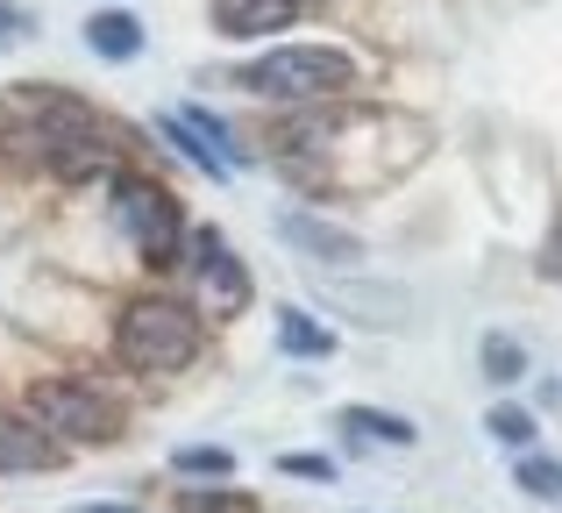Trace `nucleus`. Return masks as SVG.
<instances>
[{"mask_svg": "<svg viewBox=\"0 0 562 513\" xmlns=\"http://www.w3.org/2000/svg\"><path fill=\"white\" fill-rule=\"evenodd\" d=\"M484 435L506 443V449H527L535 443V414H527V406H492V414H484Z\"/></svg>", "mask_w": 562, "mask_h": 513, "instance_id": "6ab92c4d", "label": "nucleus"}, {"mask_svg": "<svg viewBox=\"0 0 562 513\" xmlns=\"http://www.w3.org/2000/svg\"><path fill=\"white\" fill-rule=\"evenodd\" d=\"M157 136H165V143H179V157H186V165H200L206 179H221V186L235 179V157H228V150H214V143H206L200 129L186 122V114H165V122H157Z\"/></svg>", "mask_w": 562, "mask_h": 513, "instance_id": "ddd939ff", "label": "nucleus"}, {"mask_svg": "<svg viewBox=\"0 0 562 513\" xmlns=\"http://www.w3.org/2000/svg\"><path fill=\"white\" fill-rule=\"evenodd\" d=\"M278 349L285 357H335V328H321L300 306H278Z\"/></svg>", "mask_w": 562, "mask_h": 513, "instance_id": "4468645a", "label": "nucleus"}, {"mask_svg": "<svg viewBox=\"0 0 562 513\" xmlns=\"http://www.w3.org/2000/svg\"><path fill=\"white\" fill-rule=\"evenodd\" d=\"M300 8H306V0H300Z\"/></svg>", "mask_w": 562, "mask_h": 513, "instance_id": "393cba45", "label": "nucleus"}, {"mask_svg": "<svg viewBox=\"0 0 562 513\" xmlns=\"http://www.w3.org/2000/svg\"><path fill=\"white\" fill-rule=\"evenodd\" d=\"M235 86L257 93V100H306V108H321V100H349L357 57L328 51V43H278V51H263L257 65L235 71Z\"/></svg>", "mask_w": 562, "mask_h": 513, "instance_id": "7ed1b4c3", "label": "nucleus"}, {"mask_svg": "<svg viewBox=\"0 0 562 513\" xmlns=\"http://www.w3.org/2000/svg\"><path fill=\"white\" fill-rule=\"evenodd\" d=\"M79 513H136V506H79Z\"/></svg>", "mask_w": 562, "mask_h": 513, "instance_id": "b1692460", "label": "nucleus"}, {"mask_svg": "<svg viewBox=\"0 0 562 513\" xmlns=\"http://www.w3.org/2000/svg\"><path fill=\"white\" fill-rule=\"evenodd\" d=\"M179 513H257V500H243V492H206V486H186L179 492Z\"/></svg>", "mask_w": 562, "mask_h": 513, "instance_id": "aec40b11", "label": "nucleus"}, {"mask_svg": "<svg viewBox=\"0 0 562 513\" xmlns=\"http://www.w3.org/2000/svg\"><path fill=\"white\" fill-rule=\"evenodd\" d=\"M335 428H342L349 443H392V449H413V435H420L406 414H384V406H342Z\"/></svg>", "mask_w": 562, "mask_h": 513, "instance_id": "9b49d317", "label": "nucleus"}, {"mask_svg": "<svg viewBox=\"0 0 562 513\" xmlns=\"http://www.w3.org/2000/svg\"><path fill=\"white\" fill-rule=\"evenodd\" d=\"M22 36H29V8L0 0V51H8V43H22Z\"/></svg>", "mask_w": 562, "mask_h": 513, "instance_id": "4be33fe9", "label": "nucleus"}, {"mask_svg": "<svg viewBox=\"0 0 562 513\" xmlns=\"http://www.w3.org/2000/svg\"><path fill=\"white\" fill-rule=\"evenodd\" d=\"M114 357L128 371H186L200 357V314L179 300H128L122 321H114Z\"/></svg>", "mask_w": 562, "mask_h": 513, "instance_id": "20e7f679", "label": "nucleus"}, {"mask_svg": "<svg viewBox=\"0 0 562 513\" xmlns=\"http://www.w3.org/2000/svg\"><path fill=\"white\" fill-rule=\"evenodd\" d=\"M278 236H285V243H300L306 257H328V264H357V257H363V243L349 236V228L321 222V214H306V208H292L285 222H278Z\"/></svg>", "mask_w": 562, "mask_h": 513, "instance_id": "1a4fd4ad", "label": "nucleus"}, {"mask_svg": "<svg viewBox=\"0 0 562 513\" xmlns=\"http://www.w3.org/2000/svg\"><path fill=\"white\" fill-rule=\"evenodd\" d=\"M278 471H285V478H321V486H335V457H314V449H292V457H278Z\"/></svg>", "mask_w": 562, "mask_h": 513, "instance_id": "412c9836", "label": "nucleus"}, {"mask_svg": "<svg viewBox=\"0 0 562 513\" xmlns=\"http://www.w3.org/2000/svg\"><path fill=\"white\" fill-rule=\"evenodd\" d=\"M513 486H520L527 500H562V464H555V457H535V449H527V457L513 464Z\"/></svg>", "mask_w": 562, "mask_h": 513, "instance_id": "a211bd4d", "label": "nucleus"}, {"mask_svg": "<svg viewBox=\"0 0 562 513\" xmlns=\"http://www.w3.org/2000/svg\"><path fill=\"white\" fill-rule=\"evenodd\" d=\"M29 414H36L57 443H114V435H122V406L100 400L79 378H36V386H29Z\"/></svg>", "mask_w": 562, "mask_h": 513, "instance_id": "423d86ee", "label": "nucleus"}, {"mask_svg": "<svg viewBox=\"0 0 562 513\" xmlns=\"http://www.w3.org/2000/svg\"><path fill=\"white\" fill-rule=\"evenodd\" d=\"M57 464H65V443L36 414L0 406V471H57Z\"/></svg>", "mask_w": 562, "mask_h": 513, "instance_id": "6e6552de", "label": "nucleus"}, {"mask_svg": "<svg viewBox=\"0 0 562 513\" xmlns=\"http://www.w3.org/2000/svg\"><path fill=\"white\" fill-rule=\"evenodd\" d=\"M86 136H100V114L86 100L57 93V86H14L0 100V150L22 157V165H57Z\"/></svg>", "mask_w": 562, "mask_h": 513, "instance_id": "f03ea898", "label": "nucleus"}, {"mask_svg": "<svg viewBox=\"0 0 562 513\" xmlns=\"http://www.w3.org/2000/svg\"><path fill=\"white\" fill-rule=\"evenodd\" d=\"M300 14V0H214V29L221 36H271Z\"/></svg>", "mask_w": 562, "mask_h": 513, "instance_id": "9d476101", "label": "nucleus"}, {"mask_svg": "<svg viewBox=\"0 0 562 513\" xmlns=\"http://www.w3.org/2000/svg\"><path fill=\"white\" fill-rule=\"evenodd\" d=\"M541 271L562 278V214H555V228H549V257H541Z\"/></svg>", "mask_w": 562, "mask_h": 513, "instance_id": "5701e85b", "label": "nucleus"}, {"mask_svg": "<svg viewBox=\"0 0 562 513\" xmlns=\"http://www.w3.org/2000/svg\"><path fill=\"white\" fill-rule=\"evenodd\" d=\"M171 471H179V478H235V449H221V443H186L179 457H171Z\"/></svg>", "mask_w": 562, "mask_h": 513, "instance_id": "dca6fc26", "label": "nucleus"}, {"mask_svg": "<svg viewBox=\"0 0 562 513\" xmlns=\"http://www.w3.org/2000/svg\"><path fill=\"white\" fill-rule=\"evenodd\" d=\"M192 250H200V271H192V300H200V314L235 321V314L249 306V271H243V257H235L228 243L214 236V228H200V236H192Z\"/></svg>", "mask_w": 562, "mask_h": 513, "instance_id": "0eeeda50", "label": "nucleus"}, {"mask_svg": "<svg viewBox=\"0 0 562 513\" xmlns=\"http://www.w3.org/2000/svg\"><path fill=\"white\" fill-rule=\"evenodd\" d=\"M86 51L93 57H114V65H122V57H136L143 51V22L128 8H100L93 22H86Z\"/></svg>", "mask_w": 562, "mask_h": 513, "instance_id": "f8f14e48", "label": "nucleus"}, {"mask_svg": "<svg viewBox=\"0 0 562 513\" xmlns=\"http://www.w3.org/2000/svg\"><path fill=\"white\" fill-rule=\"evenodd\" d=\"M114 165H122V150H114V143H108V129H100V136H86V143H71V150L65 157H57V179H65V186H79V179H93V171H114Z\"/></svg>", "mask_w": 562, "mask_h": 513, "instance_id": "2eb2a0df", "label": "nucleus"}, {"mask_svg": "<svg viewBox=\"0 0 562 513\" xmlns=\"http://www.w3.org/2000/svg\"><path fill=\"white\" fill-rule=\"evenodd\" d=\"M477 364H484V378H492V386H513V378H527V349L513 343V335H484Z\"/></svg>", "mask_w": 562, "mask_h": 513, "instance_id": "f3484780", "label": "nucleus"}, {"mask_svg": "<svg viewBox=\"0 0 562 513\" xmlns=\"http://www.w3.org/2000/svg\"><path fill=\"white\" fill-rule=\"evenodd\" d=\"M114 214H122L128 243H136V257L150 264V271H171L186 250V208L165 193V186L150 179H114Z\"/></svg>", "mask_w": 562, "mask_h": 513, "instance_id": "39448f33", "label": "nucleus"}, {"mask_svg": "<svg viewBox=\"0 0 562 513\" xmlns=\"http://www.w3.org/2000/svg\"><path fill=\"white\" fill-rule=\"evenodd\" d=\"M435 129L406 108H363V100H321L271 129V165L306 193H378L398 186L427 157Z\"/></svg>", "mask_w": 562, "mask_h": 513, "instance_id": "f257e3e1", "label": "nucleus"}]
</instances>
